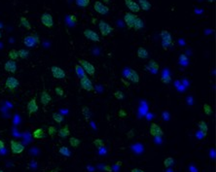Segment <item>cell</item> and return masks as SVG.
<instances>
[{
    "label": "cell",
    "mask_w": 216,
    "mask_h": 172,
    "mask_svg": "<svg viewBox=\"0 0 216 172\" xmlns=\"http://www.w3.org/2000/svg\"><path fill=\"white\" fill-rule=\"evenodd\" d=\"M78 64L80 65L83 70L85 71V73L89 75V76H95L96 74V67L93 66V64L91 63L90 61L86 60H79Z\"/></svg>",
    "instance_id": "cell-1"
},
{
    "label": "cell",
    "mask_w": 216,
    "mask_h": 172,
    "mask_svg": "<svg viewBox=\"0 0 216 172\" xmlns=\"http://www.w3.org/2000/svg\"><path fill=\"white\" fill-rule=\"evenodd\" d=\"M98 29L100 31L101 36H103V37H106V36H108V35H110L113 32V30H114L113 27L108 23H106L105 20H99V23H98Z\"/></svg>",
    "instance_id": "cell-2"
},
{
    "label": "cell",
    "mask_w": 216,
    "mask_h": 172,
    "mask_svg": "<svg viewBox=\"0 0 216 172\" xmlns=\"http://www.w3.org/2000/svg\"><path fill=\"white\" fill-rule=\"evenodd\" d=\"M24 44L27 48H33L36 45L40 44V39L38 37V35H36V34L27 35V36L24 38Z\"/></svg>",
    "instance_id": "cell-3"
},
{
    "label": "cell",
    "mask_w": 216,
    "mask_h": 172,
    "mask_svg": "<svg viewBox=\"0 0 216 172\" xmlns=\"http://www.w3.org/2000/svg\"><path fill=\"white\" fill-rule=\"evenodd\" d=\"M20 86V81L16 77L14 76H9L6 79L5 81V88L11 92H14L16 90V89Z\"/></svg>",
    "instance_id": "cell-4"
},
{
    "label": "cell",
    "mask_w": 216,
    "mask_h": 172,
    "mask_svg": "<svg viewBox=\"0 0 216 172\" xmlns=\"http://www.w3.org/2000/svg\"><path fill=\"white\" fill-rule=\"evenodd\" d=\"M161 38H162V45L164 49H168L169 47L173 45L171 34L168 30H163L161 32Z\"/></svg>",
    "instance_id": "cell-5"
},
{
    "label": "cell",
    "mask_w": 216,
    "mask_h": 172,
    "mask_svg": "<svg viewBox=\"0 0 216 172\" xmlns=\"http://www.w3.org/2000/svg\"><path fill=\"white\" fill-rule=\"evenodd\" d=\"M11 152L14 155H20L25 151V146L21 142L17 140H11Z\"/></svg>",
    "instance_id": "cell-6"
},
{
    "label": "cell",
    "mask_w": 216,
    "mask_h": 172,
    "mask_svg": "<svg viewBox=\"0 0 216 172\" xmlns=\"http://www.w3.org/2000/svg\"><path fill=\"white\" fill-rule=\"evenodd\" d=\"M80 86H81V88L86 91H92L93 90H95L92 82L91 81L90 78H88V75L80 78Z\"/></svg>",
    "instance_id": "cell-7"
},
{
    "label": "cell",
    "mask_w": 216,
    "mask_h": 172,
    "mask_svg": "<svg viewBox=\"0 0 216 172\" xmlns=\"http://www.w3.org/2000/svg\"><path fill=\"white\" fill-rule=\"evenodd\" d=\"M93 10H95L97 14L99 15H107L109 13V8L108 6H106L104 3H102L101 1H96L95 4H93Z\"/></svg>",
    "instance_id": "cell-8"
},
{
    "label": "cell",
    "mask_w": 216,
    "mask_h": 172,
    "mask_svg": "<svg viewBox=\"0 0 216 172\" xmlns=\"http://www.w3.org/2000/svg\"><path fill=\"white\" fill-rule=\"evenodd\" d=\"M136 18H137V16H136L134 13L128 12V13L125 14L124 21H125V24L128 26V29H133V24H134V21H135Z\"/></svg>",
    "instance_id": "cell-9"
},
{
    "label": "cell",
    "mask_w": 216,
    "mask_h": 172,
    "mask_svg": "<svg viewBox=\"0 0 216 172\" xmlns=\"http://www.w3.org/2000/svg\"><path fill=\"white\" fill-rule=\"evenodd\" d=\"M51 73L53 75V77L55 79H57V80H62V79L66 78V74L64 72V70L62 68H61L60 66L54 65L51 67Z\"/></svg>",
    "instance_id": "cell-10"
},
{
    "label": "cell",
    "mask_w": 216,
    "mask_h": 172,
    "mask_svg": "<svg viewBox=\"0 0 216 172\" xmlns=\"http://www.w3.org/2000/svg\"><path fill=\"white\" fill-rule=\"evenodd\" d=\"M41 23L47 28H52L54 26V19L50 13H44L41 16Z\"/></svg>",
    "instance_id": "cell-11"
},
{
    "label": "cell",
    "mask_w": 216,
    "mask_h": 172,
    "mask_svg": "<svg viewBox=\"0 0 216 172\" xmlns=\"http://www.w3.org/2000/svg\"><path fill=\"white\" fill-rule=\"evenodd\" d=\"M125 77L127 78V80H128L132 83H138L139 82V75L133 69H126Z\"/></svg>",
    "instance_id": "cell-12"
},
{
    "label": "cell",
    "mask_w": 216,
    "mask_h": 172,
    "mask_svg": "<svg viewBox=\"0 0 216 172\" xmlns=\"http://www.w3.org/2000/svg\"><path fill=\"white\" fill-rule=\"evenodd\" d=\"M83 34H84V36L90 41L97 42V43L100 41V37H99L98 33L96 32L95 30H92V29H89V28H87V29L84 30Z\"/></svg>",
    "instance_id": "cell-13"
},
{
    "label": "cell",
    "mask_w": 216,
    "mask_h": 172,
    "mask_svg": "<svg viewBox=\"0 0 216 172\" xmlns=\"http://www.w3.org/2000/svg\"><path fill=\"white\" fill-rule=\"evenodd\" d=\"M26 109H27V113L29 116H31V115L35 114L36 112H37L39 110V107H38V104L37 102H36V98H31L29 101H28L27 105H26Z\"/></svg>",
    "instance_id": "cell-14"
},
{
    "label": "cell",
    "mask_w": 216,
    "mask_h": 172,
    "mask_svg": "<svg viewBox=\"0 0 216 172\" xmlns=\"http://www.w3.org/2000/svg\"><path fill=\"white\" fill-rule=\"evenodd\" d=\"M145 68L152 74H157L158 72H159L160 66H159V64H158V62L156 60H150L148 61V63L145 65Z\"/></svg>",
    "instance_id": "cell-15"
},
{
    "label": "cell",
    "mask_w": 216,
    "mask_h": 172,
    "mask_svg": "<svg viewBox=\"0 0 216 172\" xmlns=\"http://www.w3.org/2000/svg\"><path fill=\"white\" fill-rule=\"evenodd\" d=\"M4 69H5V71H7V72H9V73H12V74L16 73L17 69H18V65H17L16 60H9L8 61H6L5 64H4Z\"/></svg>",
    "instance_id": "cell-16"
},
{
    "label": "cell",
    "mask_w": 216,
    "mask_h": 172,
    "mask_svg": "<svg viewBox=\"0 0 216 172\" xmlns=\"http://www.w3.org/2000/svg\"><path fill=\"white\" fill-rule=\"evenodd\" d=\"M150 134L156 138H159L161 136H163L164 132L160 126H158L157 124H152L150 126Z\"/></svg>",
    "instance_id": "cell-17"
},
{
    "label": "cell",
    "mask_w": 216,
    "mask_h": 172,
    "mask_svg": "<svg viewBox=\"0 0 216 172\" xmlns=\"http://www.w3.org/2000/svg\"><path fill=\"white\" fill-rule=\"evenodd\" d=\"M125 4L127 6V8H128V10L132 13H138L140 11L139 5L137 2H135L134 0H125Z\"/></svg>",
    "instance_id": "cell-18"
},
{
    "label": "cell",
    "mask_w": 216,
    "mask_h": 172,
    "mask_svg": "<svg viewBox=\"0 0 216 172\" xmlns=\"http://www.w3.org/2000/svg\"><path fill=\"white\" fill-rule=\"evenodd\" d=\"M40 101H41V104L43 106H47L49 105L50 103H51L52 101V96L51 95L49 94V91H47L46 90H44L40 95Z\"/></svg>",
    "instance_id": "cell-19"
},
{
    "label": "cell",
    "mask_w": 216,
    "mask_h": 172,
    "mask_svg": "<svg viewBox=\"0 0 216 172\" xmlns=\"http://www.w3.org/2000/svg\"><path fill=\"white\" fill-rule=\"evenodd\" d=\"M69 134H70V130H69V127L67 125L64 126L63 127H61V130L57 131V135H59V137H61V139L68 137Z\"/></svg>",
    "instance_id": "cell-20"
},
{
    "label": "cell",
    "mask_w": 216,
    "mask_h": 172,
    "mask_svg": "<svg viewBox=\"0 0 216 172\" xmlns=\"http://www.w3.org/2000/svg\"><path fill=\"white\" fill-rule=\"evenodd\" d=\"M136 55H137V56L139 57V59L141 60H147L149 57V53L148 51L143 47H139L137 49V52H136Z\"/></svg>",
    "instance_id": "cell-21"
},
{
    "label": "cell",
    "mask_w": 216,
    "mask_h": 172,
    "mask_svg": "<svg viewBox=\"0 0 216 172\" xmlns=\"http://www.w3.org/2000/svg\"><path fill=\"white\" fill-rule=\"evenodd\" d=\"M138 5L139 8L142 11H149L151 8H152V5L148 1V0H138Z\"/></svg>",
    "instance_id": "cell-22"
},
{
    "label": "cell",
    "mask_w": 216,
    "mask_h": 172,
    "mask_svg": "<svg viewBox=\"0 0 216 172\" xmlns=\"http://www.w3.org/2000/svg\"><path fill=\"white\" fill-rule=\"evenodd\" d=\"M32 135H33V138H35V139H43V138L46 137L45 131L43 128H36V130L33 131Z\"/></svg>",
    "instance_id": "cell-23"
},
{
    "label": "cell",
    "mask_w": 216,
    "mask_h": 172,
    "mask_svg": "<svg viewBox=\"0 0 216 172\" xmlns=\"http://www.w3.org/2000/svg\"><path fill=\"white\" fill-rule=\"evenodd\" d=\"M198 127L200 131L201 132V134H203L204 136H205L207 134V131H208V126L206 125V123L205 121H200L199 124H198Z\"/></svg>",
    "instance_id": "cell-24"
},
{
    "label": "cell",
    "mask_w": 216,
    "mask_h": 172,
    "mask_svg": "<svg viewBox=\"0 0 216 172\" xmlns=\"http://www.w3.org/2000/svg\"><path fill=\"white\" fill-rule=\"evenodd\" d=\"M20 25L25 27L26 30H31V24L25 17H20Z\"/></svg>",
    "instance_id": "cell-25"
},
{
    "label": "cell",
    "mask_w": 216,
    "mask_h": 172,
    "mask_svg": "<svg viewBox=\"0 0 216 172\" xmlns=\"http://www.w3.org/2000/svg\"><path fill=\"white\" fill-rule=\"evenodd\" d=\"M144 27V21L142 19H140L139 17L136 18L135 21H134V24H133V29L134 30H140L142 29V28Z\"/></svg>",
    "instance_id": "cell-26"
},
{
    "label": "cell",
    "mask_w": 216,
    "mask_h": 172,
    "mask_svg": "<svg viewBox=\"0 0 216 172\" xmlns=\"http://www.w3.org/2000/svg\"><path fill=\"white\" fill-rule=\"evenodd\" d=\"M90 3H91V0H75L76 6L79 7V8H82V9L87 8V7L90 5Z\"/></svg>",
    "instance_id": "cell-27"
},
{
    "label": "cell",
    "mask_w": 216,
    "mask_h": 172,
    "mask_svg": "<svg viewBox=\"0 0 216 172\" xmlns=\"http://www.w3.org/2000/svg\"><path fill=\"white\" fill-rule=\"evenodd\" d=\"M18 55H19L20 59L25 60L28 57V55H29V52H28L27 50H25V49H20L18 51Z\"/></svg>",
    "instance_id": "cell-28"
},
{
    "label": "cell",
    "mask_w": 216,
    "mask_h": 172,
    "mask_svg": "<svg viewBox=\"0 0 216 172\" xmlns=\"http://www.w3.org/2000/svg\"><path fill=\"white\" fill-rule=\"evenodd\" d=\"M8 57L11 60H17L19 59V55H18V51L15 49H12L8 53Z\"/></svg>",
    "instance_id": "cell-29"
},
{
    "label": "cell",
    "mask_w": 216,
    "mask_h": 172,
    "mask_svg": "<svg viewBox=\"0 0 216 172\" xmlns=\"http://www.w3.org/2000/svg\"><path fill=\"white\" fill-rule=\"evenodd\" d=\"M69 144H70V146H72L73 148H77V147L80 146L81 140L78 139L77 137H71V138L69 139Z\"/></svg>",
    "instance_id": "cell-30"
},
{
    "label": "cell",
    "mask_w": 216,
    "mask_h": 172,
    "mask_svg": "<svg viewBox=\"0 0 216 172\" xmlns=\"http://www.w3.org/2000/svg\"><path fill=\"white\" fill-rule=\"evenodd\" d=\"M59 152H60V154H61V155H62V156H64V157H69L71 156V152H70V150H69L67 147H65V146L61 147V148H60V150H59Z\"/></svg>",
    "instance_id": "cell-31"
},
{
    "label": "cell",
    "mask_w": 216,
    "mask_h": 172,
    "mask_svg": "<svg viewBox=\"0 0 216 172\" xmlns=\"http://www.w3.org/2000/svg\"><path fill=\"white\" fill-rule=\"evenodd\" d=\"M75 71H76V73H77V76L79 77V78H82V77H84V76H86L87 74L85 73V71L83 70V68L79 65V64H76L75 65Z\"/></svg>",
    "instance_id": "cell-32"
},
{
    "label": "cell",
    "mask_w": 216,
    "mask_h": 172,
    "mask_svg": "<svg viewBox=\"0 0 216 172\" xmlns=\"http://www.w3.org/2000/svg\"><path fill=\"white\" fill-rule=\"evenodd\" d=\"M63 116L61 114H60V113H54L53 114V120L56 121V123H57V124H61L62 121H63Z\"/></svg>",
    "instance_id": "cell-33"
},
{
    "label": "cell",
    "mask_w": 216,
    "mask_h": 172,
    "mask_svg": "<svg viewBox=\"0 0 216 172\" xmlns=\"http://www.w3.org/2000/svg\"><path fill=\"white\" fill-rule=\"evenodd\" d=\"M203 109H204V112H205V114L206 115V116H211V115H212V107L208 103L204 104Z\"/></svg>",
    "instance_id": "cell-34"
},
{
    "label": "cell",
    "mask_w": 216,
    "mask_h": 172,
    "mask_svg": "<svg viewBox=\"0 0 216 172\" xmlns=\"http://www.w3.org/2000/svg\"><path fill=\"white\" fill-rule=\"evenodd\" d=\"M173 163H174V160L172 159V157H167V159L164 161V165L167 167V168L170 167L171 165H173Z\"/></svg>",
    "instance_id": "cell-35"
},
{
    "label": "cell",
    "mask_w": 216,
    "mask_h": 172,
    "mask_svg": "<svg viewBox=\"0 0 216 172\" xmlns=\"http://www.w3.org/2000/svg\"><path fill=\"white\" fill-rule=\"evenodd\" d=\"M161 81H162L164 84L168 85V84H170V82H171V78H170V76H169L168 73H165V74H164V75L162 76Z\"/></svg>",
    "instance_id": "cell-36"
},
{
    "label": "cell",
    "mask_w": 216,
    "mask_h": 172,
    "mask_svg": "<svg viewBox=\"0 0 216 172\" xmlns=\"http://www.w3.org/2000/svg\"><path fill=\"white\" fill-rule=\"evenodd\" d=\"M93 145H96L98 149H101L102 147H104V142L102 139H100V138H97L96 140H93Z\"/></svg>",
    "instance_id": "cell-37"
},
{
    "label": "cell",
    "mask_w": 216,
    "mask_h": 172,
    "mask_svg": "<svg viewBox=\"0 0 216 172\" xmlns=\"http://www.w3.org/2000/svg\"><path fill=\"white\" fill-rule=\"evenodd\" d=\"M114 97L118 99V100H122V99H124L125 98V95L123 94V91H121V90H116L113 94Z\"/></svg>",
    "instance_id": "cell-38"
},
{
    "label": "cell",
    "mask_w": 216,
    "mask_h": 172,
    "mask_svg": "<svg viewBox=\"0 0 216 172\" xmlns=\"http://www.w3.org/2000/svg\"><path fill=\"white\" fill-rule=\"evenodd\" d=\"M48 133H49L50 136H51V137H54V136L57 133V130H56V128L54 126H50L48 127Z\"/></svg>",
    "instance_id": "cell-39"
},
{
    "label": "cell",
    "mask_w": 216,
    "mask_h": 172,
    "mask_svg": "<svg viewBox=\"0 0 216 172\" xmlns=\"http://www.w3.org/2000/svg\"><path fill=\"white\" fill-rule=\"evenodd\" d=\"M82 113H83V115L85 116V118H86V121H88L89 119H90V117H91V113H90V109L88 108V107H83V109H82Z\"/></svg>",
    "instance_id": "cell-40"
},
{
    "label": "cell",
    "mask_w": 216,
    "mask_h": 172,
    "mask_svg": "<svg viewBox=\"0 0 216 172\" xmlns=\"http://www.w3.org/2000/svg\"><path fill=\"white\" fill-rule=\"evenodd\" d=\"M55 92L59 96H64V90L61 87H56L55 88Z\"/></svg>",
    "instance_id": "cell-41"
},
{
    "label": "cell",
    "mask_w": 216,
    "mask_h": 172,
    "mask_svg": "<svg viewBox=\"0 0 216 172\" xmlns=\"http://www.w3.org/2000/svg\"><path fill=\"white\" fill-rule=\"evenodd\" d=\"M118 116L121 118V119H125V118H127V116H128V114H127V112L124 110V109H121V110H119V113H118Z\"/></svg>",
    "instance_id": "cell-42"
},
{
    "label": "cell",
    "mask_w": 216,
    "mask_h": 172,
    "mask_svg": "<svg viewBox=\"0 0 216 172\" xmlns=\"http://www.w3.org/2000/svg\"><path fill=\"white\" fill-rule=\"evenodd\" d=\"M68 19H69V20L71 21V23H73V24L78 23V20H77L76 16L73 15V14H70V15H68Z\"/></svg>",
    "instance_id": "cell-43"
},
{
    "label": "cell",
    "mask_w": 216,
    "mask_h": 172,
    "mask_svg": "<svg viewBox=\"0 0 216 172\" xmlns=\"http://www.w3.org/2000/svg\"><path fill=\"white\" fill-rule=\"evenodd\" d=\"M179 60H180V61H181V62H188V57H187L185 55H180L179 56Z\"/></svg>",
    "instance_id": "cell-44"
},
{
    "label": "cell",
    "mask_w": 216,
    "mask_h": 172,
    "mask_svg": "<svg viewBox=\"0 0 216 172\" xmlns=\"http://www.w3.org/2000/svg\"><path fill=\"white\" fill-rule=\"evenodd\" d=\"M127 137L128 138H133L134 137V130H131L127 133Z\"/></svg>",
    "instance_id": "cell-45"
},
{
    "label": "cell",
    "mask_w": 216,
    "mask_h": 172,
    "mask_svg": "<svg viewBox=\"0 0 216 172\" xmlns=\"http://www.w3.org/2000/svg\"><path fill=\"white\" fill-rule=\"evenodd\" d=\"M4 148H5V143H4V141H3V140H0V152H1Z\"/></svg>",
    "instance_id": "cell-46"
},
{
    "label": "cell",
    "mask_w": 216,
    "mask_h": 172,
    "mask_svg": "<svg viewBox=\"0 0 216 172\" xmlns=\"http://www.w3.org/2000/svg\"><path fill=\"white\" fill-rule=\"evenodd\" d=\"M104 170H105V171H107V172H112V167H111L110 165H108V164H107V165H105V166H104Z\"/></svg>",
    "instance_id": "cell-47"
},
{
    "label": "cell",
    "mask_w": 216,
    "mask_h": 172,
    "mask_svg": "<svg viewBox=\"0 0 216 172\" xmlns=\"http://www.w3.org/2000/svg\"><path fill=\"white\" fill-rule=\"evenodd\" d=\"M131 172H145V171H144L143 169H141V168H133L131 170Z\"/></svg>",
    "instance_id": "cell-48"
},
{
    "label": "cell",
    "mask_w": 216,
    "mask_h": 172,
    "mask_svg": "<svg viewBox=\"0 0 216 172\" xmlns=\"http://www.w3.org/2000/svg\"><path fill=\"white\" fill-rule=\"evenodd\" d=\"M121 81H122V83H123V84H124V85L126 86V87H128V88L129 87V83H128V82H127V81L125 80V79H124V78H123V79H122V80H121Z\"/></svg>",
    "instance_id": "cell-49"
},
{
    "label": "cell",
    "mask_w": 216,
    "mask_h": 172,
    "mask_svg": "<svg viewBox=\"0 0 216 172\" xmlns=\"http://www.w3.org/2000/svg\"><path fill=\"white\" fill-rule=\"evenodd\" d=\"M102 1H103V3L106 5V4H109L110 3V0H102Z\"/></svg>",
    "instance_id": "cell-50"
},
{
    "label": "cell",
    "mask_w": 216,
    "mask_h": 172,
    "mask_svg": "<svg viewBox=\"0 0 216 172\" xmlns=\"http://www.w3.org/2000/svg\"><path fill=\"white\" fill-rule=\"evenodd\" d=\"M59 170H60V168H55V169H53V170H51V171H49V172H59Z\"/></svg>",
    "instance_id": "cell-51"
},
{
    "label": "cell",
    "mask_w": 216,
    "mask_h": 172,
    "mask_svg": "<svg viewBox=\"0 0 216 172\" xmlns=\"http://www.w3.org/2000/svg\"><path fill=\"white\" fill-rule=\"evenodd\" d=\"M116 164H117V165H119V166H120V165H122V161H117V162H116Z\"/></svg>",
    "instance_id": "cell-52"
},
{
    "label": "cell",
    "mask_w": 216,
    "mask_h": 172,
    "mask_svg": "<svg viewBox=\"0 0 216 172\" xmlns=\"http://www.w3.org/2000/svg\"><path fill=\"white\" fill-rule=\"evenodd\" d=\"M92 24H96V21H97V20H96V19H92Z\"/></svg>",
    "instance_id": "cell-53"
},
{
    "label": "cell",
    "mask_w": 216,
    "mask_h": 172,
    "mask_svg": "<svg viewBox=\"0 0 216 172\" xmlns=\"http://www.w3.org/2000/svg\"><path fill=\"white\" fill-rule=\"evenodd\" d=\"M207 1L209 2V3H212V2H214V1H215V0H207Z\"/></svg>",
    "instance_id": "cell-54"
},
{
    "label": "cell",
    "mask_w": 216,
    "mask_h": 172,
    "mask_svg": "<svg viewBox=\"0 0 216 172\" xmlns=\"http://www.w3.org/2000/svg\"><path fill=\"white\" fill-rule=\"evenodd\" d=\"M2 37V32H1V30H0V38Z\"/></svg>",
    "instance_id": "cell-55"
},
{
    "label": "cell",
    "mask_w": 216,
    "mask_h": 172,
    "mask_svg": "<svg viewBox=\"0 0 216 172\" xmlns=\"http://www.w3.org/2000/svg\"><path fill=\"white\" fill-rule=\"evenodd\" d=\"M0 172H4L3 170H1V169H0Z\"/></svg>",
    "instance_id": "cell-56"
}]
</instances>
